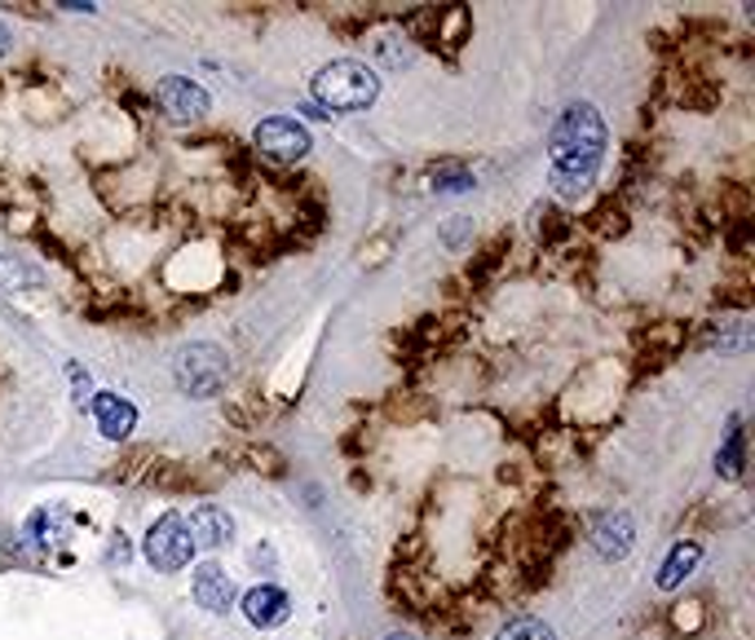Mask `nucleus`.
Returning a JSON list of instances; mask_svg holds the SVG:
<instances>
[{"instance_id":"1","label":"nucleus","mask_w":755,"mask_h":640,"mask_svg":"<svg viewBox=\"0 0 755 640\" xmlns=\"http://www.w3.org/2000/svg\"><path fill=\"white\" fill-rule=\"evenodd\" d=\"M601 155H606V125L597 107L579 102L552 125L548 159H552V181L561 195H584L601 168Z\"/></svg>"},{"instance_id":"2","label":"nucleus","mask_w":755,"mask_h":640,"mask_svg":"<svg viewBox=\"0 0 755 640\" xmlns=\"http://www.w3.org/2000/svg\"><path fill=\"white\" fill-rule=\"evenodd\" d=\"M314 102L327 107V111H367L380 93V76L367 62H354V58H341V62H327L314 85H310Z\"/></svg>"},{"instance_id":"3","label":"nucleus","mask_w":755,"mask_h":640,"mask_svg":"<svg viewBox=\"0 0 755 640\" xmlns=\"http://www.w3.org/2000/svg\"><path fill=\"white\" fill-rule=\"evenodd\" d=\"M141 557H146L155 570H182V565H190L195 543H190L186 516H177V512L159 516V521L146 530V539H141Z\"/></svg>"},{"instance_id":"4","label":"nucleus","mask_w":755,"mask_h":640,"mask_svg":"<svg viewBox=\"0 0 755 640\" xmlns=\"http://www.w3.org/2000/svg\"><path fill=\"white\" fill-rule=\"evenodd\" d=\"M177 384L190 397H213L226 384V354L217 345H190L177 358Z\"/></svg>"},{"instance_id":"5","label":"nucleus","mask_w":755,"mask_h":640,"mask_svg":"<svg viewBox=\"0 0 755 640\" xmlns=\"http://www.w3.org/2000/svg\"><path fill=\"white\" fill-rule=\"evenodd\" d=\"M252 141H256L261 155L283 159V164L310 155V132H305L301 120H292V116H269V120H261L256 132H252Z\"/></svg>"},{"instance_id":"6","label":"nucleus","mask_w":755,"mask_h":640,"mask_svg":"<svg viewBox=\"0 0 755 640\" xmlns=\"http://www.w3.org/2000/svg\"><path fill=\"white\" fill-rule=\"evenodd\" d=\"M155 102H159L173 120H199V116L208 111V93H204L195 80H186V76H164V80L155 85Z\"/></svg>"},{"instance_id":"7","label":"nucleus","mask_w":755,"mask_h":640,"mask_svg":"<svg viewBox=\"0 0 755 640\" xmlns=\"http://www.w3.org/2000/svg\"><path fill=\"white\" fill-rule=\"evenodd\" d=\"M244 614H248L252 628H283L292 619V597L274 583H261L244 597Z\"/></svg>"},{"instance_id":"8","label":"nucleus","mask_w":755,"mask_h":640,"mask_svg":"<svg viewBox=\"0 0 755 640\" xmlns=\"http://www.w3.org/2000/svg\"><path fill=\"white\" fill-rule=\"evenodd\" d=\"M190 592H195V601H199L208 614H226V610L235 605V583H231V574H226L217 561H208V565L195 570Z\"/></svg>"},{"instance_id":"9","label":"nucleus","mask_w":755,"mask_h":640,"mask_svg":"<svg viewBox=\"0 0 755 640\" xmlns=\"http://www.w3.org/2000/svg\"><path fill=\"white\" fill-rule=\"evenodd\" d=\"M631 543H636V525H631L628 512H606V516H597V525H592V548H597L606 561L628 557Z\"/></svg>"},{"instance_id":"10","label":"nucleus","mask_w":755,"mask_h":640,"mask_svg":"<svg viewBox=\"0 0 755 640\" xmlns=\"http://www.w3.org/2000/svg\"><path fill=\"white\" fill-rule=\"evenodd\" d=\"M186 530H190V543H195V548H222V543H231V530H235V521H231V512H226V509H217V504H204V509L190 512Z\"/></svg>"},{"instance_id":"11","label":"nucleus","mask_w":755,"mask_h":640,"mask_svg":"<svg viewBox=\"0 0 755 640\" xmlns=\"http://www.w3.org/2000/svg\"><path fill=\"white\" fill-rule=\"evenodd\" d=\"M94 415H98V429L111 437V442H120L133 433V424H137V411H133V402L120 397V393H94Z\"/></svg>"},{"instance_id":"12","label":"nucleus","mask_w":755,"mask_h":640,"mask_svg":"<svg viewBox=\"0 0 755 640\" xmlns=\"http://www.w3.org/2000/svg\"><path fill=\"white\" fill-rule=\"evenodd\" d=\"M698 557H703V548H698V543H676V548H671V557H667V561H663V570H658V588H663V592L680 588V583L694 574Z\"/></svg>"},{"instance_id":"13","label":"nucleus","mask_w":755,"mask_h":640,"mask_svg":"<svg viewBox=\"0 0 755 640\" xmlns=\"http://www.w3.org/2000/svg\"><path fill=\"white\" fill-rule=\"evenodd\" d=\"M27 534L36 539V543H58L62 534H67V512L62 509H36L31 512V521H27Z\"/></svg>"},{"instance_id":"14","label":"nucleus","mask_w":755,"mask_h":640,"mask_svg":"<svg viewBox=\"0 0 755 640\" xmlns=\"http://www.w3.org/2000/svg\"><path fill=\"white\" fill-rule=\"evenodd\" d=\"M716 469H720L725 477H738V473H743V424H738V420L729 424V442H725V451L716 455Z\"/></svg>"},{"instance_id":"15","label":"nucleus","mask_w":755,"mask_h":640,"mask_svg":"<svg viewBox=\"0 0 755 640\" xmlns=\"http://www.w3.org/2000/svg\"><path fill=\"white\" fill-rule=\"evenodd\" d=\"M496 640H557V637H552V628L539 623V619H512Z\"/></svg>"},{"instance_id":"16","label":"nucleus","mask_w":755,"mask_h":640,"mask_svg":"<svg viewBox=\"0 0 755 640\" xmlns=\"http://www.w3.org/2000/svg\"><path fill=\"white\" fill-rule=\"evenodd\" d=\"M9 49H13V36H9V27H4V22H0V58H4V53H9Z\"/></svg>"},{"instance_id":"17","label":"nucleus","mask_w":755,"mask_h":640,"mask_svg":"<svg viewBox=\"0 0 755 640\" xmlns=\"http://www.w3.org/2000/svg\"><path fill=\"white\" fill-rule=\"evenodd\" d=\"M389 640H411V637H389Z\"/></svg>"}]
</instances>
